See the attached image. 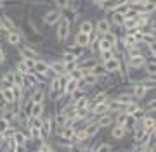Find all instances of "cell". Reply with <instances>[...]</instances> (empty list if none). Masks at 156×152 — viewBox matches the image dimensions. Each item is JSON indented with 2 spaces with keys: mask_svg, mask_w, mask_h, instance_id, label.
Listing matches in <instances>:
<instances>
[{
  "mask_svg": "<svg viewBox=\"0 0 156 152\" xmlns=\"http://www.w3.org/2000/svg\"><path fill=\"white\" fill-rule=\"evenodd\" d=\"M71 24H73V21L69 19V17L62 16L61 21L54 26V28H56V40H57V43H64V42L69 38V35H71Z\"/></svg>",
  "mask_w": 156,
  "mask_h": 152,
  "instance_id": "obj_1",
  "label": "cell"
},
{
  "mask_svg": "<svg viewBox=\"0 0 156 152\" xmlns=\"http://www.w3.org/2000/svg\"><path fill=\"white\" fill-rule=\"evenodd\" d=\"M62 16H64V14H62L61 9H56V7H54V9H49V11L44 14V24L45 26H56V24L61 21Z\"/></svg>",
  "mask_w": 156,
  "mask_h": 152,
  "instance_id": "obj_2",
  "label": "cell"
},
{
  "mask_svg": "<svg viewBox=\"0 0 156 152\" xmlns=\"http://www.w3.org/2000/svg\"><path fill=\"white\" fill-rule=\"evenodd\" d=\"M101 64L104 66L108 74H116L120 71V68H122V59H120V56H113L108 61H102Z\"/></svg>",
  "mask_w": 156,
  "mask_h": 152,
  "instance_id": "obj_3",
  "label": "cell"
},
{
  "mask_svg": "<svg viewBox=\"0 0 156 152\" xmlns=\"http://www.w3.org/2000/svg\"><path fill=\"white\" fill-rule=\"evenodd\" d=\"M5 42L11 47H16L17 49V47H21L23 43H24V35H23V31H19V29H16V31H7Z\"/></svg>",
  "mask_w": 156,
  "mask_h": 152,
  "instance_id": "obj_4",
  "label": "cell"
},
{
  "mask_svg": "<svg viewBox=\"0 0 156 152\" xmlns=\"http://www.w3.org/2000/svg\"><path fill=\"white\" fill-rule=\"evenodd\" d=\"M12 138L16 140L17 144V150L16 152H21V150H26V147H28V133L26 131H23V130H14V133H12Z\"/></svg>",
  "mask_w": 156,
  "mask_h": 152,
  "instance_id": "obj_5",
  "label": "cell"
},
{
  "mask_svg": "<svg viewBox=\"0 0 156 152\" xmlns=\"http://www.w3.org/2000/svg\"><path fill=\"white\" fill-rule=\"evenodd\" d=\"M151 90H147L142 83H139V81H134V85H132V90H130V93L134 95L135 100H144L146 97H147V93H149Z\"/></svg>",
  "mask_w": 156,
  "mask_h": 152,
  "instance_id": "obj_6",
  "label": "cell"
},
{
  "mask_svg": "<svg viewBox=\"0 0 156 152\" xmlns=\"http://www.w3.org/2000/svg\"><path fill=\"white\" fill-rule=\"evenodd\" d=\"M83 130H85V133L89 135V138H95V137L99 135V131H101V126L97 124V121H95V118H92V116H90V118L87 119V123H85Z\"/></svg>",
  "mask_w": 156,
  "mask_h": 152,
  "instance_id": "obj_7",
  "label": "cell"
},
{
  "mask_svg": "<svg viewBox=\"0 0 156 152\" xmlns=\"http://www.w3.org/2000/svg\"><path fill=\"white\" fill-rule=\"evenodd\" d=\"M97 62H99V59L90 54V57H82V59H78V68L82 69L83 73H89V71L94 68Z\"/></svg>",
  "mask_w": 156,
  "mask_h": 152,
  "instance_id": "obj_8",
  "label": "cell"
},
{
  "mask_svg": "<svg viewBox=\"0 0 156 152\" xmlns=\"http://www.w3.org/2000/svg\"><path fill=\"white\" fill-rule=\"evenodd\" d=\"M33 71L40 76H49L50 74V68H49V62L44 61V59H40L37 57V61H35V66H33Z\"/></svg>",
  "mask_w": 156,
  "mask_h": 152,
  "instance_id": "obj_9",
  "label": "cell"
},
{
  "mask_svg": "<svg viewBox=\"0 0 156 152\" xmlns=\"http://www.w3.org/2000/svg\"><path fill=\"white\" fill-rule=\"evenodd\" d=\"M111 138H115L116 142H122L125 137H127V133H128V130L125 128V126H122V124H115L113 123L111 124Z\"/></svg>",
  "mask_w": 156,
  "mask_h": 152,
  "instance_id": "obj_10",
  "label": "cell"
},
{
  "mask_svg": "<svg viewBox=\"0 0 156 152\" xmlns=\"http://www.w3.org/2000/svg\"><path fill=\"white\" fill-rule=\"evenodd\" d=\"M111 29H113V26H111V23H109V19H106V17L99 19V21L94 24V31L99 33V35H106V33H109Z\"/></svg>",
  "mask_w": 156,
  "mask_h": 152,
  "instance_id": "obj_11",
  "label": "cell"
},
{
  "mask_svg": "<svg viewBox=\"0 0 156 152\" xmlns=\"http://www.w3.org/2000/svg\"><path fill=\"white\" fill-rule=\"evenodd\" d=\"M104 113H109V107H108V100H102V102H97L94 106H90V116L92 118H97L101 114Z\"/></svg>",
  "mask_w": 156,
  "mask_h": 152,
  "instance_id": "obj_12",
  "label": "cell"
},
{
  "mask_svg": "<svg viewBox=\"0 0 156 152\" xmlns=\"http://www.w3.org/2000/svg\"><path fill=\"white\" fill-rule=\"evenodd\" d=\"M109 14H111V19H109V23H111L113 28H122L123 21H125V16H123V12H120V11L116 9V11H111Z\"/></svg>",
  "mask_w": 156,
  "mask_h": 152,
  "instance_id": "obj_13",
  "label": "cell"
},
{
  "mask_svg": "<svg viewBox=\"0 0 156 152\" xmlns=\"http://www.w3.org/2000/svg\"><path fill=\"white\" fill-rule=\"evenodd\" d=\"M75 43H76L80 49H87L89 47V43H90V35H87V33H82V31H76V36H75Z\"/></svg>",
  "mask_w": 156,
  "mask_h": 152,
  "instance_id": "obj_14",
  "label": "cell"
},
{
  "mask_svg": "<svg viewBox=\"0 0 156 152\" xmlns=\"http://www.w3.org/2000/svg\"><path fill=\"white\" fill-rule=\"evenodd\" d=\"M49 68H50V74H64V62L61 59H56V61H50L49 62Z\"/></svg>",
  "mask_w": 156,
  "mask_h": 152,
  "instance_id": "obj_15",
  "label": "cell"
},
{
  "mask_svg": "<svg viewBox=\"0 0 156 152\" xmlns=\"http://www.w3.org/2000/svg\"><path fill=\"white\" fill-rule=\"evenodd\" d=\"M97 124H99L101 128H109L113 124V113H104L101 114V116H97Z\"/></svg>",
  "mask_w": 156,
  "mask_h": 152,
  "instance_id": "obj_16",
  "label": "cell"
},
{
  "mask_svg": "<svg viewBox=\"0 0 156 152\" xmlns=\"http://www.w3.org/2000/svg\"><path fill=\"white\" fill-rule=\"evenodd\" d=\"M0 95L5 99V102L9 106H14L16 104V97H14V92H12L11 86H4V88H0Z\"/></svg>",
  "mask_w": 156,
  "mask_h": 152,
  "instance_id": "obj_17",
  "label": "cell"
},
{
  "mask_svg": "<svg viewBox=\"0 0 156 152\" xmlns=\"http://www.w3.org/2000/svg\"><path fill=\"white\" fill-rule=\"evenodd\" d=\"M78 31L90 35L92 31H94V23H92L90 19H85V21H82V23H78Z\"/></svg>",
  "mask_w": 156,
  "mask_h": 152,
  "instance_id": "obj_18",
  "label": "cell"
},
{
  "mask_svg": "<svg viewBox=\"0 0 156 152\" xmlns=\"http://www.w3.org/2000/svg\"><path fill=\"white\" fill-rule=\"evenodd\" d=\"M59 59H61V61L64 62V64H66V62L78 61V59H80V56H78L76 52H73V50H64V52L61 54V57H59Z\"/></svg>",
  "mask_w": 156,
  "mask_h": 152,
  "instance_id": "obj_19",
  "label": "cell"
},
{
  "mask_svg": "<svg viewBox=\"0 0 156 152\" xmlns=\"http://www.w3.org/2000/svg\"><path fill=\"white\" fill-rule=\"evenodd\" d=\"M2 19H4V23H5V28H7V31H16V29H19L17 28V23L12 19L9 14H2Z\"/></svg>",
  "mask_w": 156,
  "mask_h": 152,
  "instance_id": "obj_20",
  "label": "cell"
},
{
  "mask_svg": "<svg viewBox=\"0 0 156 152\" xmlns=\"http://www.w3.org/2000/svg\"><path fill=\"white\" fill-rule=\"evenodd\" d=\"M99 50H113V43L108 40L106 35H101V38H99Z\"/></svg>",
  "mask_w": 156,
  "mask_h": 152,
  "instance_id": "obj_21",
  "label": "cell"
},
{
  "mask_svg": "<svg viewBox=\"0 0 156 152\" xmlns=\"http://www.w3.org/2000/svg\"><path fill=\"white\" fill-rule=\"evenodd\" d=\"M37 150H38V152H52V150H56V145L49 144V140H40Z\"/></svg>",
  "mask_w": 156,
  "mask_h": 152,
  "instance_id": "obj_22",
  "label": "cell"
},
{
  "mask_svg": "<svg viewBox=\"0 0 156 152\" xmlns=\"http://www.w3.org/2000/svg\"><path fill=\"white\" fill-rule=\"evenodd\" d=\"M108 95H109V92H108V90H101L99 93H95L94 99H90V106H94V104H97V102L108 100V99H109Z\"/></svg>",
  "mask_w": 156,
  "mask_h": 152,
  "instance_id": "obj_23",
  "label": "cell"
},
{
  "mask_svg": "<svg viewBox=\"0 0 156 152\" xmlns=\"http://www.w3.org/2000/svg\"><path fill=\"white\" fill-rule=\"evenodd\" d=\"M12 85H17V86H24V74L14 71L12 73Z\"/></svg>",
  "mask_w": 156,
  "mask_h": 152,
  "instance_id": "obj_24",
  "label": "cell"
},
{
  "mask_svg": "<svg viewBox=\"0 0 156 152\" xmlns=\"http://www.w3.org/2000/svg\"><path fill=\"white\" fill-rule=\"evenodd\" d=\"M68 76H69L71 79H76V81H80V79H82V76H83V71H82V69L76 66L75 69H71V71L68 73Z\"/></svg>",
  "mask_w": 156,
  "mask_h": 152,
  "instance_id": "obj_25",
  "label": "cell"
},
{
  "mask_svg": "<svg viewBox=\"0 0 156 152\" xmlns=\"http://www.w3.org/2000/svg\"><path fill=\"white\" fill-rule=\"evenodd\" d=\"M115 99H118L120 102H130V100H134V95L130 93V92H123V93H118V95H115Z\"/></svg>",
  "mask_w": 156,
  "mask_h": 152,
  "instance_id": "obj_26",
  "label": "cell"
},
{
  "mask_svg": "<svg viewBox=\"0 0 156 152\" xmlns=\"http://www.w3.org/2000/svg\"><path fill=\"white\" fill-rule=\"evenodd\" d=\"M139 83H142L146 88H147V90H151V92L154 90V86H156V85H154V78H149V76H147V78H144V79H139Z\"/></svg>",
  "mask_w": 156,
  "mask_h": 152,
  "instance_id": "obj_27",
  "label": "cell"
},
{
  "mask_svg": "<svg viewBox=\"0 0 156 152\" xmlns=\"http://www.w3.org/2000/svg\"><path fill=\"white\" fill-rule=\"evenodd\" d=\"M26 23H28V26L31 28V31H33V33L37 35V36H42V29H40L38 26H37V24H35V21L31 19V17H28V19H26Z\"/></svg>",
  "mask_w": 156,
  "mask_h": 152,
  "instance_id": "obj_28",
  "label": "cell"
},
{
  "mask_svg": "<svg viewBox=\"0 0 156 152\" xmlns=\"http://www.w3.org/2000/svg\"><path fill=\"white\" fill-rule=\"evenodd\" d=\"M92 150H95V152H106V150H113V145H111V144H108V142H102V144H99L97 147H94Z\"/></svg>",
  "mask_w": 156,
  "mask_h": 152,
  "instance_id": "obj_29",
  "label": "cell"
},
{
  "mask_svg": "<svg viewBox=\"0 0 156 152\" xmlns=\"http://www.w3.org/2000/svg\"><path fill=\"white\" fill-rule=\"evenodd\" d=\"M14 71H17V73H21V74H26L28 71H31V69H28V66H26L24 62H23V61H19V62L16 64V68H14Z\"/></svg>",
  "mask_w": 156,
  "mask_h": 152,
  "instance_id": "obj_30",
  "label": "cell"
},
{
  "mask_svg": "<svg viewBox=\"0 0 156 152\" xmlns=\"http://www.w3.org/2000/svg\"><path fill=\"white\" fill-rule=\"evenodd\" d=\"M54 5H56V9L66 11L68 7H69V0H54Z\"/></svg>",
  "mask_w": 156,
  "mask_h": 152,
  "instance_id": "obj_31",
  "label": "cell"
},
{
  "mask_svg": "<svg viewBox=\"0 0 156 152\" xmlns=\"http://www.w3.org/2000/svg\"><path fill=\"white\" fill-rule=\"evenodd\" d=\"M21 61L24 62V64H26V66H28V69H31V71H33V66H35V61H37V59H35V57H21Z\"/></svg>",
  "mask_w": 156,
  "mask_h": 152,
  "instance_id": "obj_32",
  "label": "cell"
},
{
  "mask_svg": "<svg viewBox=\"0 0 156 152\" xmlns=\"http://www.w3.org/2000/svg\"><path fill=\"white\" fill-rule=\"evenodd\" d=\"M5 61H7V57H5V52H4V49H2V47H0V66H2V64H4Z\"/></svg>",
  "mask_w": 156,
  "mask_h": 152,
  "instance_id": "obj_33",
  "label": "cell"
},
{
  "mask_svg": "<svg viewBox=\"0 0 156 152\" xmlns=\"http://www.w3.org/2000/svg\"><path fill=\"white\" fill-rule=\"evenodd\" d=\"M0 33H7V28H5V23H4V19H2V16H0Z\"/></svg>",
  "mask_w": 156,
  "mask_h": 152,
  "instance_id": "obj_34",
  "label": "cell"
},
{
  "mask_svg": "<svg viewBox=\"0 0 156 152\" xmlns=\"http://www.w3.org/2000/svg\"><path fill=\"white\" fill-rule=\"evenodd\" d=\"M5 5H7V2H5V0H0V9H4Z\"/></svg>",
  "mask_w": 156,
  "mask_h": 152,
  "instance_id": "obj_35",
  "label": "cell"
},
{
  "mask_svg": "<svg viewBox=\"0 0 156 152\" xmlns=\"http://www.w3.org/2000/svg\"><path fill=\"white\" fill-rule=\"evenodd\" d=\"M21 2H35V4H38L40 0H21Z\"/></svg>",
  "mask_w": 156,
  "mask_h": 152,
  "instance_id": "obj_36",
  "label": "cell"
}]
</instances>
